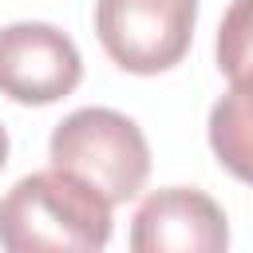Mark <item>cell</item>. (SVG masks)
Listing matches in <instances>:
<instances>
[{"mask_svg":"<svg viewBox=\"0 0 253 253\" xmlns=\"http://www.w3.org/2000/svg\"><path fill=\"white\" fill-rule=\"evenodd\" d=\"M225 245L229 225L221 206L194 186L154 190L130 221L134 253H217Z\"/></svg>","mask_w":253,"mask_h":253,"instance_id":"8992f818","label":"cell"},{"mask_svg":"<svg viewBox=\"0 0 253 253\" xmlns=\"http://www.w3.org/2000/svg\"><path fill=\"white\" fill-rule=\"evenodd\" d=\"M217 67L229 91L210 107V146L233 178L253 186V0H233L225 8Z\"/></svg>","mask_w":253,"mask_h":253,"instance_id":"277c9868","label":"cell"},{"mask_svg":"<svg viewBox=\"0 0 253 253\" xmlns=\"http://www.w3.org/2000/svg\"><path fill=\"white\" fill-rule=\"evenodd\" d=\"M4 162H8V130L0 126V170H4Z\"/></svg>","mask_w":253,"mask_h":253,"instance_id":"52a82bcc","label":"cell"},{"mask_svg":"<svg viewBox=\"0 0 253 253\" xmlns=\"http://www.w3.org/2000/svg\"><path fill=\"white\" fill-rule=\"evenodd\" d=\"M198 0H95L103 51L130 75L174 67L194 40Z\"/></svg>","mask_w":253,"mask_h":253,"instance_id":"3957f363","label":"cell"},{"mask_svg":"<svg viewBox=\"0 0 253 253\" xmlns=\"http://www.w3.org/2000/svg\"><path fill=\"white\" fill-rule=\"evenodd\" d=\"M83 79L79 47L67 32L40 20L0 28V95L43 107L71 95Z\"/></svg>","mask_w":253,"mask_h":253,"instance_id":"5b68a950","label":"cell"},{"mask_svg":"<svg viewBox=\"0 0 253 253\" xmlns=\"http://www.w3.org/2000/svg\"><path fill=\"white\" fill-rule=\"evenodd\" d=\"M111 202L71 170H36L0 198L8 253H95L111 241Z\"/></svg>","mask_w":253,"mask_h":253,"instance_id":"6da1fadb","label":"cell"},{"mask_svg":"<svg viewBox=\"0 0 253 253\" xmlns=\"http://www.w3.org/2000/svg\"><path fill=\"white\" fill-rule=\"evenodd\" d=\"M51 166L91 182L111 206L134 198L150 174V146L134 119L111 107L71 111L47 142Z\"/></svg>","mask_w":253,"mask_h":253,"instance_id":"7a4b0ae2","label":"cell"}]
</instances>
